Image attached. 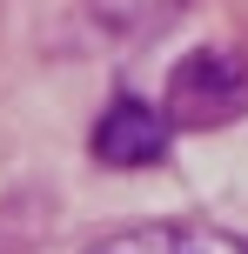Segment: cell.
<instances>
[{
    "label": "cell",
    "mask_w": 248,
    "mask_h": 254,
    "mask_svg": "<svg viewBox=\"0 0 248 254\" xmlns=\"http://www.w3.org/2000/svg\"><path fill=\"white\" fill-rule=\"evenodd\" d=\"M168 121L174 127H228L248 114V61L242 54H188L168 80Z\"/></svg>",
    "instance_id": "1"
},
{
    "label": "cell",
    "mask_w": 248,
    "mask_h": 254,
    "mask_svg": "<svg viewBox=\"0 0 248 254\" xmlns=\"http://www.w3.org/2000/svg\"><path fill=\"white\" fill-rule=\"evenodd\" d=\"M168 134H174L168 107H148V101H134V94H121V101L94 121V161L121 167V174L155 167L161 154H168Z\"/></svg>",
    "instance_id": "2"
},
{
    "label": "cell",
    "mask_w": 248,
    "mask_h": 254,
    "mask_svg": "<svg viewBox=\"0 0 248 254\" xmlns=\"http://www.w3.org/2000/svg\"><path fill=\"white\" fill-rule=\"evenodd\" d=\"M94 254H248L222 234H201V228H134V234H114Z\"/></svg>",
    "instance_id": "3"
}]
</instances>
